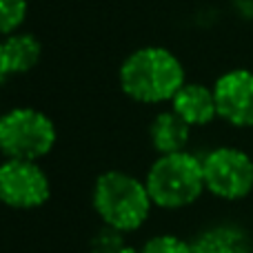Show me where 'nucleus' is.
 Returning <instances> with one entry per match:
<instances>
[{"label": "nucleus", "mask_w": 253, "mask_h": 253, "mask_svg": "<svg viewBox=\"0 0 253 253\" xmlns=\"http://www.w3.org/2000/svg\"><path fill=\"white\" fill-rule=\"evenodd\" d=\"M184 84V67L165 47H142L120 65V87L131 100L142 105L173 100Z\"/></svg>", "instance_id": "obj_1"}, {"label": "nucleus", "mask_w": 253, "mask_h": 253, "mask_svg": "<svg viewBox=\"0 0 253 253\" xmlns=\"http://www.w3.org/2000/svg\"><path fill=\"white\" fill-rule=\"evenodd\" d=\"M153 202L147 184L125 171H107L93 184V209L105 227L135 231L149 218Z\"/></svg>", "instance_id": "obj_2"}, {"label": "nucleus", "mask_w": 253, "mask_h": 253, "mask_svg": "<svg viewBox=\"0 0 253 253\" xmlns=\"http://www.w3.org/2000/svg\"><path fill=\"white\" fill-rule=\"evenodd\" d=\"M144 184L156 207L162 209L189 207L207 189L202 160L189 151L160 156L149 169Z\"/></svg>", "instance_id": "obj_3"}, {"label": "nucleus", "mask_w": 253, "mask_h": 253, "mask_svg": "<svg viewBox=\"0 0 253 253\" xmlns=\"http://www.w3.org/2000/svg\"><path fill=\"white\" fill-rule=\"evenodd\" d=\"M56 126L47 114L18 107L0 116V153L11 160H40L56 144Z\"/></svg>", "instance_id": "obj_4"}, {"label": "nucleus", "mask_w": 253, "mask_h": 253, "mask_svg": "<svg viewBox=\"0 0 253 253\" xmlns=\"http://www.w3.org/2000/svg\"><path fill=\"white\" fill-rule=\"evenodd\" d=\"M205 187L222 200H242L253 191V160L236 147H218L202 158Z\"/></svg>", "instance_id": "obj_5"}, {"label": "nucleus", "mask_w": 253, "mask_h": 253, "mask_svg": "<svg viewBox=\"0 0 253 253\" xmlns=\"http://www.w3.org/2000/svg\"><path fill=\"white\" fill-rule=\"evenodd\" d=\"M49 178L38 162L11 160L0 162V202L11 209H36L49 200Z\"/></svg>", "instance_id": "obj_6"}, {"label": "nucleus", "mask_w": 253, "mask_h": 253, "mask_svg": "<svg viewBox=\"0 0 253 253\" xmlns=\"http://www.w3.org/2000/svg\"><path fill=\"white\" fill-rule=\"evenodd\" d=\"M218 116L233 126H253V71L231 69L213 84Z\"/></svg>", "instance_id": "obj_7"}, {"label": "nucleus", "mask_w": 253, "mask_h": 253, "mask_svg": "<svg viewBox=\"0 0 253 253\" xmlns=\"http://www.w3.org/2000/svg\"><path fill=\"white\" fill-rule=\"evenodd\" d=\"M171 109L191 126H205L218 116L213 87L200 83H184L171 100Z\"/></svg>", "instance_id": "obj_8"}, {"label": "nucleus", "mask_w": 253, "mask_h": 253, "mask_svg": "<svg viewBox=\"0 0 253 253\" xmlns=\"http://www.w3.org/2000/svg\"><path fill=\"white\" fill-rule=\"evenodd\" d=\"M149 138H151L153 149H156L160 156L187 151L189 138H191V125L184 123L173 109L160 111V114L151 120Z\"/></svg>", "instance_id": "obj_9"}, {"label": "nucleus", "mask_w": 253, "mask_h": 253, "mask_svg": "<svg viewBox=\"0 0 253 253\" xmlns=\"http://www.w3.org/2000/svg\"><path fill=\"white\" fill-rule=\"evenodd\" d=\"M193 253H251V240L242 229L220 224L202 231L191 242Z\"/></svg>", "instance_id": "obj_10"}, {"label": "nucleus", "mask_w": 253, "mask_h": 253, "mask_svg": "<svg viewBox=\"0 0 253 253\" xmlns=\"http://www.w3.org/2000/svg\"><path fill=\"white\" fill-rule=\"evenodd\" d=\"M4 56H7L9 74H27L38 65L40 56H42V47H40L38 38L31 34H11L2 40Z\"/></svg>", "instance_id": "obj_11"}, {"label": "nucleus", "mask_w": 253, "mask_h": 253, "mask_svg": "<svg viewBox=\"0 0 253 253\" xmlns=\"http://www.w3.org/2000/svg\"><path fill=\"white\" fill-rule=\"evenodd\" d=\"M27 16V0H0V36H11Z\"/></svg>", "instance_id": "obj_12"}, {"label": "nucleus", "mask_w": 253, "mask_h": 253, "mask_svg": "<svg viewBox=\"0 0 253 253\" xmlns=\"http://www.w3.org/2000/svg\"><path fill=\"white\" fill-rule=\"evenodd\" d=\"M140 253H193V251L191 245L184 242L182 238L165 233V236H156L151 240H147Z\"/></svg>", "instance_id": "obj_13"}, {"label": "nucleus", "mask_w": 253, "mask_h": 253, "mask_svg": "<svg viewBox=\"0 0 253 253\" xmlns=\"http://www.w3.org/2000/svg\"><path fill=\"white\" fill-rule=\"evenodd\" d=\"M126 247L123 231L105 227L91 238V253H120Z\"/></svg>", "instance_id": "obj_14"}, {"label": "nucleus", "mask_w": 253, "mask_h": 253, "mask_svg": "<svg viewBox=\"0 0 253 253\" xmlns=\"http://www.w3.org/2000/svg\"><path fill=\"white\" fill-rule=\"evenodd\" d=\"M231 2L242 18H253V0H231Z\"/></svg>", "instance_id": "obj_15"}, {"label": "nucleus", "mask_w": 253, "mask_h": 253, "mask_svg": "<svg viewBox=\"0 0 253 253\" xmlns=\"http://www.w3.org/2000/svg\"><path fill=\"white\" fill-rule=\"evenodd\" d=\"M9 65H7V56H4V47H2V42H0V84L4 83V80L9 78Z\"/></svg>", "instance_id": "obj_16"}, {"label": "nucleus", "mask_w": 253, "mask_h": 253, "mask_svg": "<svg viewBox=\"0 0 253 253\" xmlns=\"http://www.w3.org/2000/svg\"><path fill=\"white\" fill-rule=\"evenodd\" d=\"M120 253H140V251H138V249H133V247H129V245H126V247H125V249L120 251Z\"/></svg>", "instance_id": "obj_17"}]
</instances>
